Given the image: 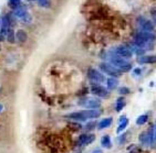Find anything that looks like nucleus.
<instances>
[{"label":"nucleus","instance_id":"423d86ee","mask_svg":"<svg viewBox=\"0 0 156 153\" xmlns=\"http://www.w3.org/2000/svg\"><path fill=\"white\" fill-rule=\"evenodd\" d=\"M79 105L87 109H99L101 107V100L95 97H87L79 101Z\"/></svg>","mask_w":156,"mask_h":153},{"label":"nucleus","instance_id":"9d476101","mask_svg":"<svg viewBox=\"0 0 156 153\" xmlns=\"http://www.w3.org/2000/svg\"><path fill=\"white\" fill-rule=\"evenodd\" d=\"M95 140V135L93 133H83V135H80L78 138V144L79 145H89L92 142Z\"/></svg>","mask_w":156,"mask_h":153},{"label":"nucleus","instance_id":"ddd939ff","mask_svg":"<svg viewBox=\"0 0 156 153\" xmlns=\"http://www.w3.org/2000/svg\"><path fill=\"white\" fill-rule=\"evenodd\" d=\"M112 122H113V119H112V117L104 118V119H102V120L98 123V129H99V130L106 129V128H108V127L111 126Z\"/></svg>","mask_w":156,"mask_h":153},{"label":"nucleus","instance_id":"f3484780","mask_svg":"<svg viewBox=\"0 0 156 153\" xmlns=\"http://www.w3.org/2000/svg\"><path fill=\"white\" fill-rule=\"evenodd\" d=\"M125 99L123 98V97H120V98H117L116 100V105H115V109H116L117 112H120L122 109L125 107Z\"/></svg>","mask_w":156,"mask_h":153},{"label":"nucleus","instance_id":"c756f323","mask_svg":"<svg viewBox=\"0 0 156 153\" xmlns=\"http://www.w3.org/2000/svg\"><path fill=\"white\" fill-rule=\"evenodd\" d=\"M30 1H36V0H30Z\"/></svg>","mask_w":156,"mask_h":153},{"label":"nucleus","instance_id":"2eb2a0df","mask_svg":"<svg viewBox=\"0 0 156 153\" xmlns=\"http://www.w3.org/2000/svg\"><path fill=\"white\" fill-rule=\"evenodd\" d=\"M106 86H108V89L113 90L119 86V81L114 77H108L106 79Z\"/></svg>","mask_w":156,"mask_h":153},{"label":"nucleus","instance_id":"20e7f679","mask_svg":"<svg viewBox=\"0 0 156 153\" xmlns=\"http://www.w3.org/2000/svg\"><path fill=\"white\" fill-rule=\"evenodd\" d=\"M13 15H16V18H18L23 23H30L32 21V17L28 12V9L24 6H20L16 10H13Z\"/></svg>","mask_w":156,"mask_h":153},{"label":"nucleus","instance_id":"bb28decb","mask_svg":"<svg viewBox=\"0 0 156 153\" xmlns=\"http://www.w3.org/2000/svg\"><path fill=\"white\" fill-rule=\"evenodd\" d=\"M152 15H153V19H154V21L156 22V12H153V13H152Z\"/></svg>","mask_w":156,"mask_h":153},{"label":"nucleus","instance_id":"cd10ccee","mask_svg":"<svg viewBox=\"0 0 156 153\" xmlns=\"http://www.w3.org/2000/svg\"><path fill=\"white\" fill-rule=\"evenodd\" d=\"M2 110H3V106L1 105V104H0V112H1Z\"/></svg>","mask_w":156,"mask_h":153},{"label":"nucleus","instance_id":"f03ea898","mask_svg":"<svg viewBox=\"0 0 156 153\" xmlns=\"http://www.w3.org/2000/svg\"><path fill=\"white\" fill-rule=\"evenodd\" d=\"M108 63L115 66L116 68L120 69L121 72H129V69L132 68V64L127 62V60H125V58L121 56H117L112 52H110V54L108 55Z\"/></svg>","mask_w":156,"mask_h":153},{"label":"nucleus","instance_id":"c85d7f7f","mask_svg":"<svg viewBox=\"0 0 156 153\" xmlns=\"http://www.w3.org/2000/svg\"><path fill=\"white\" fill-rule=\"evenodd\" d=\"M154 132H155V138H156V127H155V129H154Z\"/></svg>","mask_w":156,"mask_h":153},{"label":"nucleus","instance_id":"412c9836","mask_svg":"<svg viewBox=\"0 0 156 153\" xmlns=\"http://www.w3.org/2000/svg\"><path fill=\"white\" fill-rule=\"evenodd\" d=\"M8 5H9V7L11 9L16 10L18 7L21 6V0H9V1H8Z\"/></svg>","mask_w":156,"mask_h":153},{"label":"nucleus","instance_id":"1a4fd4ad","mask_svg":"<svg viewBox=\"0 0 156 153\" xmlns=\"http://www.w3.org/2000/svg\"><path fill=\"white\" fill-rule=\"evenodd\" d=\"M137 23H138V25H140V28H141V31L153 33L154 24L152 23V21L143 18V17H140V18H137Z\"/></svg>","mask_w":156,"mask_h":153},{"label":"nucleus","instance_id":"4be33fe9","mask_svg":"<svg viewBox=\"0 0 156 153\" xmlns=\"http://www.w3.org/2000/svg\"><path fill=\"white\" fill-rule=\"evenodd\" d=\"M127 125H129V120L126 119V120L122 121V122L119 123V127H117L116 129V132L117 133H121L122 131H124V130L126 129V127H127Z\"/></svg>","mask_w":156,"mask_h":153},{"label":"nucleus","instance_id":"dca6fc26","mask_svg":"<svg viewBox=\"0 0 156 153\" xmlns=\"http://www.w3.org/2000/svg\"><path fill=\"white\" fill-rule=\"evenodd\" d=\"M101 145H102L104 149H110L112 148V141L108 135H103L101 138Z\"/></svg>","mask_w":156,"mask_h":153},{"label":"nucleus","instance_id":"a211bd4d","mask_svg":"<svg viewBox=\"0 0 156 153\" xmlns=\"http://www.w3.org/2000/svg\"><path fill=\"white\" fill-rule=\"evenodd\" d=\"M6 39L8 42L10 43H15L16 42V34H15V31L12 28H10L9 30H8V33H7L6 35Z\"/></svg>","mask_w":156,"mask_h":153},{"label":"nucleus","instance_id":"a878e982","mask_svg":"<svg viewBox=\"0 0 156 153\" xmlns=\"http://www.w3.org/2000/svg\"><path fill=\"white\" fill-rule=\"evenodd\" d=\"M92 153H103V151L101 149H95V150L92 151Z\"/></svg>","mask_w":156,"mask_h":153},{"label":"nucleus","instance_id":"39448f33","mask_svg":"<svg viewBox=\"0 0 156 153\" xmlns=\"http://www.w3.org/2000/svg\"><path fill=\"white\" fill-rule=\"evenodd\" d=\"M87 78L93 84H102V83H104L106 81L104 74H102V72H100V71L93 68V67H90L87 69Z\"/></svg>","mask_w":156,"mask_h":153},{"label":"nucleus","instance_id":"4468645a","mask_svg":"<svg viewBox=\"0 0 156 153\" xmlns=\"http://www.w3.org/2000/svg\"><path fill=\"white\" fill-rule=\"evenodd\" d=\"M28 40V34L26 31L18 30L16 32V41L19 43H24Z\"/></svg>","mask_w":156,"mask_h":153},{"label":"nucleus","instance_id":"6e6552de","mask_svg":"<svg viewBox=\"0 0 156 153\" xmlns=\"http://www.w3.org/2000/svg\"><path fill=\"white\" fill-rule=\"evenodd\" d=\"M91 93L93 94L94 96L100 97V98H108V90L100 84L91 85Z\"/></svg>","mask_w":156,"mask_h":153},{"label":"nucleus","instance_id":"5701e85b","mask_svg":"<svg viewBox=\"0 0 156 153\" xmlns=\"http://www.w3.org/2000/svg\"><path fill=\"white\" fill-rule=\"evenodd\" d=\"M119 93L121 94V95H127V94L131 93V89L127 87H124V86H122V87L119 88Z\"/></svg>","mask_w":156,"mask_h":153},{"label":"nucleus","instance_id":"393cba45","mask_svg":"<svg viewBox=\"0 0 156 153\" xmlns=\"http://www.w3.org/2000/svg\"><path fill=\"white\" fill-rule=\"evenodd\" d=\"M141 73H142L141 68H135V69H134V74H135L136 76H137V75H141Z\"/></svg>","mask_w":156,"mask_h":153},{"label":"nucleus","instance_id":"b1692460","mask_svg":"<svg viewBox=\"0 0 156 153\" xmlns=\"http://www.w3.org/2000/svg\"><path fill=\"white\" fill-rule=\"evenodd\" d=\"M93 126H94V122H92V123H87V127H85V129H87V130L93 129Z\"/></svg>","mask_w":156,"mask_h":153},{"label":"nucleus","instance_id":"aec40b11","mask_svg":"<svg viewBox=\"0 0 156 153\" xmlns=\"http://www.w3.org/2000/svg\"><path fill=\"white\" fill-rule=\"evenodd\" d=\"M36 1L40 7L45 8V9H48V8L51 7V0H36Z\"/></svg>","mask_w":156,"mask_h":153},{"label":"nucleus","instance_id":"0eeeda50","mask_svg":"<svg viewBox=\"0 0 156 153\" xmlns=\"http://www.w3.org/2000/svg\"><path fill=\"white\" fill-rule=\"evenodd\" d=\"M111 52L114 53L115 55H117V56L123 57L125 60H129V58H131L133 56L132 50L129 48H127V46H125V45H117Z\"/></svg>","mask_w":156,"mask_h":153},{"label":"nucleus","instance_id":"9b49d317","mask_svg":"<svg viewBox=\"0 0 156 153\" xmlns=\"http://www.w3.org/2000/svg\"><path fill=\"white\" fill-rule=\"evenodd\" d=\"M135 39H140L145 42L154 43L156 40V36L154 33L152 32H145V31H140L135 34Z\"/></svg>","mask_w":156,"mask_h":153},{"label":"nucleus","instance_id":"7ed1b4c3","mask_svg":"<svg viewBox=\"0 0 156 153\" xmlns=\"http://www.w3.org/2000/svg\"><path fill=\"white\" fill-rule=\"evenodd\" d=\"M100 69H101V72L108 75L110 77L117 78L119 76L122 75V72H121L120 69L116 68L115 66H113L110 63H101L100 64Z\"/></svg>","mask_w":156,"mask_h":153},{"label":"nucleus","instance_id":"f8f14e48","mask_svg":"<svg viewBox=\"0 0 156 153\" xmlns=\"http://www.w3.org/2000/svg\"><path fill=\"white\" fill-rule=\"evenodd\" d=\"M137 62L141 64H153L156 63V54L142 55L137 57Z\"/></svg>","mask_w":156,"mask_h":153},{"label":"nucleus","instance_id":"6ab92c4d","mask_svg":"<svg viewBox=\"0 0 156 153\" xmlns=\"http://www.w3.org/2000/svg\"><path fill=\"white\" fill-rule=\"evenodd\" d=\"M147 120H148V116L147 115H141V116H138L137 118H136V125H138V126H143V125H145V123L147 122Z\"/></svg>","mask_w":156,"mask_h":153},{"label":"nucleus","instance_id":"f257e3e1","mask_svg":"<svg viewBox=\"0 0 156 153\" xmlns=\"http://www.w3.org/2000/svg\"><path fill=\"white\" fill-rule=\"evenodd\" d=\"M101 116V111L99 109H84V110L74 111L71 114L66 115V117L71 120L79 121V122H85L87 120L96 119Z\"/></svg>","mask_w":156,"mask_h":153}]
</instances>
